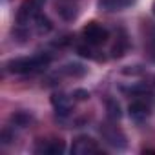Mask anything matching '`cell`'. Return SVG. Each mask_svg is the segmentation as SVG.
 <instances>
[{
  "instance_id": "6da1fadb",
  "label": "cell",
  "mask_w": 155,
  "mask_h": 155,
  "mask_svg": "<svg viewBox=\"0 0 155 155\" xmlns=\"http://www.w3.org/2000/svg\"><path fill=\"white\" fill-rule=\"evenodd\" d=\"M51 62V57L48 53H37L31 57H18L11 58L6 64V71L13 75H33L38 71H44Z\"/></svg>"
},
{
  "instance_id": "7a4b0ae2",
  "label": "cell",
  "mask_w": 155,
  "mask_h": 155,
  "mask_svg": "<svg viewBox=\"0 0 155 155\" xmlns=\"http://www.w3.org/2000/svg\"><path fill=\"white\" fill-rule=\"evenodd\" d=\"M46 6V0H22L17 11V24L20 28L33 26V22L42 15V9Z\"/></svg>"
},
{
  "instance_id": "3957f363",
  "label": "cell",
  "mask_w": 155,
  "mask_h": 155,
  "mask_svg": "<svg viewBox=\"0 0 155 155\" xmlns=\"http://www.w3.org/2000/svg\"><path fill=\"white\" fill-rule=\"evenodd\" d=\"M82 38H84L86 44L97 48V46H102V44L108 42L110 31H108L102 24H99V22H88V24L82 28Z\"/></svg>"
},
{
  "instance_id": "277c9868",
  "label": "cell",
  "mask_w": 155,
  "mask_h": 155,
  "mask_svg": "<svg viewBox=\"0 0 155 155\" xmlns=\"http://www.w3.org/2000/svg\"><path fill=\"white\" fill-rule=\"evenodd\" d=\"M140 35H142V46L151 62H155V22L142 20L140 24Z\"/></svg>"
},
{
  "instance_id": "5b68a950",
  "label": "cell",
  "mask_w": 155,
  "mask_h": 155,
  "mask_svg": "<svg viewBox=\"0 0 155 155\" xmlns=\"http://www.w3.org/2000/svg\"><path fill=\"white\" fill-rule=\"evenodd\" d=\"M101 151V146L95 139L88 137V135H81L77 137L71 144V153L73 155H95Z\"/></svg>"
},
{
  "instance_id": "8992f818",
  "label": "cell",
  "mask_w": 155,
  "mask_h": 155,
  "mask_svg": "<svg viewBox=\"0 0 155 155\" xmlns=\"http://www.w3.org/2000/svg\"><path fill=\"white\" fill-rule=\"evenodd\" d=\"M101 133L104 137V140L113 146L115 150H124L126 148V135L117 128V126H111V124H106L104 128H101Z\"/></svg>"
},
{
  "instance_id": "52a82bcc",
  "label": "cell",
  "mask_w": 155,
  "mask_h": 155,
  "mask_svg": "<svg viewBox=\"0 0 155 155\" xmlns=\"http://www.w3.org/2000/svg\"><path fill=\"white\" fill-rule=\"evenodd\" d=\"M66 146L64 140L60 139H44L35 144V153H44V155H58L64 153Z\"/></svg>"
},
{
  "instance_id": "ba28073f",
  "label": "cell",
  "mask_w": 155,
  "mask_h": 155,
  "mask_svg": "<svg viewBox=\"0 0 155 155\" xmlns=\"http://www.w3.org/2000/svg\"><path fill=\"white\" fill-rule=\"evenodd\" d=\"M137 0H99V9L106 13H117L131 8Z\"/></svg>"
},
{
  "instance_id": "9c48e42d",
  "label": "cell",
  "mask_w": 155,
  "mask_h": 155,
  "mask_svg": "<svg viewBox=\"0 0 155 155\" xmlns=\"http://www.w3.org/2000/svg\"><path fill=\"white\" fill-rule=\"evenodd\" d=\"M148 115H150V106H148V102H146L144 99L137 97V99L130 104V117H131L133 120L140 122V120H144Z\"/></svg>"
},
{
  "instance_id": "30bf717a",
  "label": "cell",
  "mask_w": 155,
  "mask_h": 155,
  "mask_svg": "<svg viewBox=\"0 0 155 155\" xmlns=\"http://www.w3.org/2000/svg\"><path fill=\"white\" fill-rule=\"evenodd\" d=\"M51 102H53L57 113H60V115H68L71 111V108H73V97H68V95H62V93L60 95H53Z\"/></svg>"
},
{
  "instance_id": "8fae6325",
  "label": "cell",
  "mask_w": 155,
  "mask_h": 155,
  "mask_svg": "<svg viewBox=\"0 0 155 155\" xmlns=\"http://www.w3.org/2000/svg\"><path fill=\"white\" fill-rule=\"evenodd\" d=\"M57 13H58L64 20H73L79 11H77V6L68 0V2H60V4H57Z\"/></svg>"
},
{
  "instance_id": "7c38bea8",
  "label": "cell",
  "mask_w": 155,
  "mask_h": 155,
  "mask_svg": "<svg viewBox=\"0 0 155 155\" xmlns=\"http://www.w3.org/2000/svg\"><path fill=\"white\" fill-rule=\"evenodd\" d=\"M33 26H35L37 35H48V33L51 31V22H49V18L44 17V15H40V17L33 22Z\"/></svg>"
},
{
  "instance_id": "4fadbf2b",
  "label": "cell",
  "mask_w": 155,
  "mask_h": 155,
  "mask_svg": "<svg viewBox=\"0 0 155 155\" xmlns=\"http://www.w3.org/2000/svg\"><path fill=\"white\" fill-rule=\"evenodd\" d=\"M62 73L68 75V77H82L86 73V68L81 66V64H68L62 68Z\"/></svg>"
},
{
  "instance_id": "5bb4252c",
  "label": "cell",
  "mask_w": 155,
  "mask_h": 155,
  "mask_svg": "<svg viewBox=\"0 0 155 155\" xmlns=\"http://www.w3.org/2000/svg\"><path fill=\"white\" fill-rule=\"evenodd\" d=\"M126 48H128V40H126V37H120V38L115 42V46L111 48V55H113V57H120V55H124Z\"/></svg>"
},
{
  "instance_id": "9a60e30c",
  "label": "cell",
  "mask_w": 155,
  "mask_h": 155,
  "mask_svg": "<svg viewBox=\"0 0 155 155\" xmlns=\"http://www.w3.org/2000/svg\"><path fill=\"white\" fill-rule=\"evenodd\" d=\"M120 106H119V102H115V101H108V117L111 119V120H119L120 119Z\"/></svg>"
},
{
  "instance_id": "2e32d148",
  "label": "cell",
  "mask_w": 155,
  "mask_h": 155,
  "mask_svg": "<svg viewBox=\"0 0 155 155\" xmlns=\"http://www.w3.org/2000/svg\"><path fill=\"white\" fill-rule=\"evenodd\" d=\"M73 95H75V99H77V101H86V99H90V93H88V91H84V90H77Z\"/></svg>"
},
{
  "instance_id": "e0dca14e",
  "label": "cell",
  "mask_w": 155,
  "mask_h": 155,
  "mask_svg": "<svg viewBox=\"0 0 155 155\" xmlns=\"http://www.w3.org/2000/svg\"><path fill=\"white\" fill-rule=\"evenodd\" d=\"M151 11H153V15H155V0H153V4H151Z\"/></svg>"
}]
</instances>
